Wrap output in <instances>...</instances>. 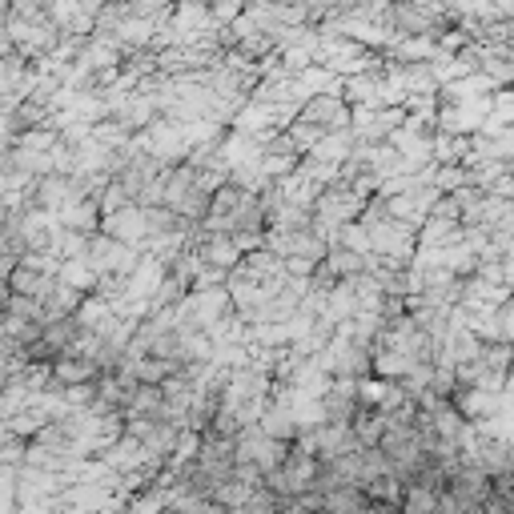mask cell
Instances as JSON below:
<instances>
[{
	"mask_svg": "<svg viewBox=\"0 0 514 514\" xmlns=\"http://www.w3.org/2000/svg\"><path fill=\"white\" fill-rule=\"evenodd\" d=\"M53 282H57L53 270H33V266H25V262L9 274V290L21 294V298H37V302H45V294L53 290Z\"/></svg>",
	"mask_w": 514,
	"mask_h": 514,
	"instance_id": "6da1fadb",
	"label": "cell"
},
{
	"mask_svg": "<svg viewBox=\"0 0 514 514\" xmlns=\"http://www.w3.org/2000/svg\"><path fill=\"white\" fill-rule=\"evenodd\" d=\"M366 506V494L358 486H342V490H326L322 494V510L326 514H358Z\"/></svg>",
	"mask_w": 514,
	"mask_h": 514,
	"instance_id": "7a4b0ae2",
	"label": "cell"
},
{
	"mask_svg": "<svg viewBox=\"0 0 514 514\" xmlns=\"http://www.w3.org/2000/svg\"><path fill=\"white\" fill-rule=\"evenodd\" d=\"M237 510L241 514H278V494H270L266 486H257V490H249V498Z\"/></svg>",
	"mask_w": 514,
	"mask_h": 514,
	"instance_id": "3957f363",
	"label": "cell"
},
{
	"mask_svg": "<svg viewBox=\"0 0 514 514\" xmlns=\"http://www.w3.org/2000/svg\"><path fill=\"white\" fill-rule=\"evenodd\" d=\"M9 294H13V290H9V278H0V310H5V302H9Z\"/></svg>",
	"mask_w": 514,
	"mask_h": 514,
	"instance_id": "277c9868",
	"label": "cell"
}]
</instances>
